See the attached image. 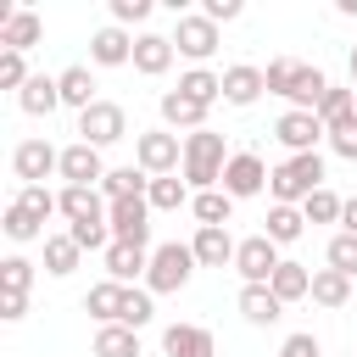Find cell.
I'll return each instance as SVG.
<instances>
[{"mask_svg":"<svg viewBox=\"0 0 357 357\" xmlns=\"http://www.w3.org/2000/svg\"><path fill=\"white\" fill-rule=\"evenodd\" d=\"M357 117V89L351 84H329V95L318 100V123L324 128H340V123H351Z\"/></svg>","mask_w":357,"mask_h":357,"instance_id":"cell-31","label":"cell"},{"mask_svg":"<svg viewBox=\"0 0 357 357\" xmlns=\"http://www.w3.org/2000/svg\"><path fill=\"white\" fill-rule=\"evenodd\" d=\"M78 257H84V251H78L73 234H45V273H50V279H67V273L78 268Z\"/></svg>","mask_w":357,"mask_h":357,"instance_id":"cell-36","label":"cell"},{"mask_svg":"<svg viewBox=\"0 0 357 357\" xmlns=\"http://www.w3.org/2000/svg\"><path fill=\"white\" fill-rule=\"evenodd\" d=\"M156 318V296L145 290V284H128V296H123V312H117V324L123 329H145Z\"/></svg>","mask_w":357,"mask_h":357,"instance_id":"cell-38","label":"cell"},{"mask_svg":"<svg viewBox=\"0 0 357 357\" xmlns=\"http://www.w3.org/2000/svg\"><path fill=\"white\" fill-rule=\"evenodd\" d=\"M106 223H112V240H123V245H145V251H156V245H151V201H145V195H128V201H112V212H106Z\"/></svg>","mask_w":357,"mask_h":357,"instance_id":"cell-8","label":"cell"},{"mask_svg":"<svg viewBox=\"0 0 357 357\" xmlns=\"http://www.w3.org/2000/svg\"><path fill=\"white\" fill-rule=\"evenodd\" d=\"M312 301L329 307V312H340V307L351 301V279L335 273V268H312Z\"/></svg>","mask_w":357,"mask_h":357,"instance_id":"cell-30","label":"cell"},{"mask_svg":"<svg viewBox=\"0 0 357 357\" xmlns=\"http://www.w3.org/2000/svg\"><path fill=\"white\" fill-rule=\"evenodd\" d=\"M17 106H22L28 117H50V112L61 106V84H56L50 73H33V78H28V89L17 95Z\"/></svg>","mask_w":357,"mask_h":357,"instance_id":"cell-24","label":"cell"},{"mask_svg":"<svg viewBox=\"0 0 357 357\" xmlns=\"http://www.w3.org/2000/svg\"><path fill=\"white\" fill-rule=\"evenodd\" d=\"M268 162L257 156V151H234L229 156V167H223V195H234V201H251V195H262L268 190Z\"/></svg>","mask_w":357,"mask_h":357,"instance_id":"cell-9","label":"cell"},{"mask_svg":"<svg viewBox=\"0 0 357 357\" xmlns=\"http://www.w3.org/2000/svg\"><path fill=\"white\" fill-rule=\"evenodd\" d=\"M67 234L78 240V251H100L106 257V245H112V223H73Z\"/></svg>","mask_w":357,"mask_h":357,"instance_id":"cell-45","label":"cell"},{"mask_svg":"<svg viewBox=\"0 0 357 357\" xmlns=\"http://www.w3.org/2000/svg\"><path fill=\"white\" fill-rule=\"evenodd\" d=\"M329 151H335L340 162H357V117L340 123V128H329Z\"/></svg>","mask_w":357,"mask_h":357,"instance_id":"cell-46","label":"cell"},{"mask_svg":"<svg viewBox=\"0 0 357 357\" xmlns=\"http://www.w3.org/2000/svg\"><path fill=\"white\" fill-rule=\"evenodd\" d=\"M262 223H268L262 234H268L273 245H296V240L307 234V218H301V206H268V218H262Z\"/></svg>","mask_w":357,"mask_h":357,"instance_id":"cell-29","label":"cell"},{"mask_svg":"<svg viewBox=\"0 0 357 357\" xmlns=\"http://www.w3.org/2000/svg\"><path fill=\"white\" fill-rule=\"evenodd\" d=\"M279 245L268 240V234H245L240 240V251H234V273L245 279V284H268L273 273H279Z\"/></svg>","mask_w":357,"mask_h":357,"instance_id":"cell-10","label":"cell"},{"mask_svg":"<svg viewBox=\"0 0 357 357\" xmlns=\"http://www.w3.org/2000/svg\"><path fill=\"white\" fill-rule=\"evenodd\" d=\"M123 296H128V284H117V279H100V284H89V296H84V312H89L95 324H117V312H123Z\"/></svg>","mask_w":357,"mask_h":357,"instance_id":"cell-27","label":"cell"},{"mask_svg":"<svg viewBox=\"0 0 357 357\" xmlns=\"http://www.w3.org/2000/svg\"><path fill=\"white\" fill-rule=\"evenodd\" d=\"M145 268H151V251L145 245H123V240L106 245V279L134 284V279H145Z\"/></svg>","mask_w":357,"mask_h":357,"instance_id":"cell-23","label":"cell"},{"mask_svg":"<svg viewBox=\"0 0 357 357\" xmlns=\"http://www.w3.org/2000/svg\"><path fill=\"white\" fill-rule=\"evenodd\" d=\"M173 39L167 33H134V73H145V78H162L167 67H173Z\"/></svg>","mask_w":357,"mask_h":357,"instance_id":"cell-20","label":"cell"},{"mask_svg":"<svg viewBox=\"0 0 357 357\" xmlns=\"http://www.w3.org/2000/svg\"><path fill=\"white\" fill-rule=\"evenodd\" d=\"M28 78H33V73H28V61H22L17 50H0V89L22 95V89H28Z\"/></svg>","mask_w":357,"mask_h":357,"instance_id":"cell-44","label":"cell"},{"mask_svg":"<svg viewBox=\"0 0 357 357\" xmlns=\"http://www.w3.org/2000/svg\"><path fill=\"white\" fill-rule=\"evenodd\" d=\"M0 229H6V240H17V245H28V240H45V223H39L28 206H17V201H6V212H0Z\"/></svg>","mask_w":357,"mask_h":357,"instance_id":"cell-37","label":"cell"},{"mask_svg":"<svg viewBox=\"0 0 357 357\" xmlns=\"http://www.w3.org/2000/svg\"><path fill=\"white\" fill-rule=\"evenodd\" d=\"M100 195H106V201H128V195H151V173H145L139 162H128V167H112V173L100 178Z\"/></svg>","mask_w":357,"mask_h":357,"instance_id":"cell-25","label":"cell"},{"mask_svg":"<svg viewBox=\"0 0 357 357\" xmlns=\"http://www.w3.org/2000/svg\"><path fill=\"white\" fill-rule=\"evenodd\" d=\"M240 11H245L240 0H206V6H201V17H206V22H218V28H223V22H234Z\"/></svg>","mask_w":357,"mask_h":357,"instance_id":"cell-49","label":"cell"},{"mask_svg":"<svg viewBox=\"0 0 357 357\" xmlns=\"http://www.w3.org/2000/svg\"><path fill=\"white\" fill-rule=\"evenodd\" d=\"M190 212H195V229H229V218H234V195H223V190H201V195L190 201Z\"/></svg>","mask_w":357,"mask_h":357,"instance_id":"cell-28","label":"cell"},{"mask_svg":"<svg viewBox=\"0 0 357 357\" xmlns=\"http://www.w3.org/2000/svg\"><path fill=\"white\" fill-rule=\"evenodd\" d=\"M167 39H173V50H178L190 67H206V61L218 56V45H223V39H218V22H206L201 11H178V22H173Z\"/></svg>","mask_w":357,"mask_h":357,"instance_id":"cell-4","label":"cell"},{"mask_svg":"<svg viewBox=\"0 0 357 357\" xmlns=\"http://www.w3.org/2000/svg\"><path fill=\"white\" fill-rule=\"evenodd\" d=\"M178 89H184L190 100H201V106H218V100H223V73L190 67V73H178Z\"/></svg>","mask_w":357,"mask_h":357,"instance_id":"cell-33","label":"cell"},{"mask_svg":"<svg viewBox=\"0 0 357 357\" xmlns=\"http://www.w3.org/2000/svg\"><path fill=\"white\" fill-rule=\"evenodd\" d=\"M33 290V262L28 257H6L0 262V296H28Z\"/></svg>","mask_w":357,"mask_h":357,"instance_id":"cell-43","label":"cell"},{"mask_svg":"<svg viewBox=\"0 0 357 357\" xmlns=\"http://www.w3.org/2000/svg\"><path fill=\"white\" fill-rule=\"evenodd\" d=\"M279 357H324V346H318V335H312V329H296V335H284Z\"/></svg>","mask_w":357,"mask_h":357,"instance_id":"cell-47","label":"cell"},{"mask_svg":"<svg viewBox=\"0 0 357 357\" xmlns=\"http://www.w3.org/2000/svg\"><path fill=\"white\" fill-rule=\"evenodd\" d=\"M151 17V0H112V22L117 28H134V22H145Z\"/></svg>","mask_w":357,"mask_h":357,"instance_id":"cell-48","label":"cell"},{"mask_svg":"<svg viewBox=\"0 0 357 357\" xmlns=\"http://www.w3.org/2000/svg\"><path fill=\"white\" fill-rule=\"evenodd\" d=\"M78 139H84V145H95V151H106V145L128 139V112H123L117 100H95L89 112H78Z\"/></svg>","mask_w":357,"mask_h":357,"instance_id":"cell-6","label":"cell"},{"mask_svg":"<svg viewBox=\"0 0 357 357\" xmlns=\"http://www.w3.org/2000/svg\"><path fill=\"white\" fill-rule=\"evenodd\" d=\"M273 139H279L290 156H307V151H318V145L329 139V128L318 123V112H284V117L273 123Z\"/></svg>","mask_w":357,"mask_h":357,"instance_id":"cell-11","label":"cell"},{"mask_svg":"<svg viewBox=\"0 0 357 357\" xmlns=\"http://www.w3.org/2000/svg\"><path fill=\"white\" fill-rule=\"evenodd\" d=\"M324 268L357 279V234H329V245H324Z\"/></svg>","mask_w":357,"mask_h":357,"instance_id":"cell-41","label":"cell"},{"mask_svg":"<svg viewBox=\"0 0 357 357\" xmlns=\"http://www.w3.org/2000/svg\"><path fill=\"white\" fill-rule=\"evenodd\" d=\"M340 234H357V195H346L340 206Z\"/></svg>","mask_w":357,"mask_h":357,"instance_id":"cell-51","label":"cell"},{"mask_svg":"<svg viewBox=\"0 0 357 357\" xmlns=\"http://www.w3.org/2000/svg\"><path fill=\"white\" fill-rule=\"evenodd\" d=\"M134 162L151 178H167V173L184 167V139L173 128H145V134H134Z\"/></svg>","mask_w":357,"mask_h":357,"instance_id":"cell-5","label":"cell"},{"mask_svg":"<svg viewBox=\"0 0 357 357\" xmlns=\"http://www.w3.org/2000/svg\"><path fill=\"white\" fill-rule=\"evenodd\" d=\"M234 307H240V318H245L251 329H273V324L284 318V301H279V296H273L268 284H240Z\"/></svg>","mask_w":357,"mask_h":357,"instance_id":"cell-18","label":"cell"},{"mask_svg":"<svg viewBox=\"0 0 357 357\" xmlns=\"http://www.w3.org/2000/svg\"><path fill=\"white\" fill-rule=\"evenodd\" d=\"M335 11L340 17H357V0H335Z\"/></svg>","mask_w":357,"mask_h":357,"instance_id":"cell-52","label":"cell"},{"mask_svg":"<svg viewBox=\"0 0 357 357\" xmlns=\"http://www.w3.org/2000/svg\"><path fill=\"white\" fill-rule=\"evenodd\" d=\"M50 173H61V151L50 145V139H17L11 145V178L17 184H45Z\"/></svg>","mask_w":357,"mask_h":357,"instance_id":"cell-7","label":"cell"},{"mask_svg":"<svg viewBox=\"0 0 357 357\" xmlns=\"http://www.w3.org/2000/svg\"><path fill=\"white\" fill-rule=\"evenodd\" d=\"M301 67H307V61H296V56H273V61L262 67V78H268V95H284V100H290V89H296Z\"/></svg>","mask_w":357,"mask_h":357,"instance_id":"cell-39","label":"cell"},{"mask_svg":"<svg viewBox=\"0 0 357 357\" xmlns=\"http://www.w3.org/2000/svg\"><path fill=\"white\" fill-rule=\"evenodd\" d=\"M56 84H61V106H73V112H89V106L100 100V95H95L100 84H95V73H89L84 61L61 67V73H56Z\"/></svg>","mask_w":357,"mask_h":357,"instance_id":"cell-22","label":"cell"},{"mask_svg":"<svg viewBox=\"0 0 357 357\" xmlns=\"http://www.w3.org/2000/svg\"><path fill=\"white\" fill-rule=\"evenodd\" d=\"M112 167H106V156L95 151V145H84V139H73V145H61V184H84V190H100V178H106Z\"/></svg>","mask_w":357,"mask_h":357,"instance_id":"cell-12","label":"cell"},{"mask_svg":"<svg viewBox=\"0 0 357 357\" xmlns=\"http://www.w3.org/2000/svg\"><path fill=\"white\" fill-rule=\"evenodd\" d=\"M324 95H329V73L324 67H301V78L290 89V112H318Z\"/></svg>","mask_w":357,"mask_h":357,"instance_id":"cell-34","label":"cell"},{"mask_svg":"<svg viewBox=\"0 0 357 357\" xmlns=\"http://www.w3.org/2000/svg\"><path fill=\"white\" fill-rule=\"evenodd\" d=\"M312 190H324V151L284 156V162L268 173V195H273V206H301Z\"/></svg>","mask_w":357,"mask_h":357,"instance_id":"cell-2","label":"cell"},{"mask_svg":"<svg viewBox=\"0 0 357 357\" xmlns=\"http://www.w3.org/2000/svg\"><path fill=\"white\" fill-rule=\"evenodd\" d=\"M162 357H218V340L206 324H167L162 329Z\"/></svg>","mask_w":357,"mask_h":357,"instance_id":"cell-14","label":"cell"},{"mask_svg":"<svg viewBox=\"0 0 357 357\" xmlns=\"http://www.w3.org/2000/svg\"><path fill=\"white\" fill-rule=\"evenodd\" d=\"M340 206H346V195H335V190L324 184V190H312V195L301 201V218H307V223H340Z\"/></svg>","mask_w":357,"mask_h":357,"instance_id":"cell-40","label":"cell"},{"mask_svg":"<svg viewBox=\"0 0 357 357\" xmlns=\"http://www.w3.org/2000/svg\"><path fill=\"white\" fill-rule=\"evenodd\" d=\"M89 351H95V357H139V329H123V324H100Z\"/></svg>","mask_w":357,"mask_h":357,"instance_id":"cell-32","label":"cell"},{"mask_svg":"<svg viewBox=\"0 0 357 357\" xmlns=\"http://www.w3.org/2000/svg\"><path fill=\"white\" fill-rule=\"evenodd\" d=\"M39 39H45V17H39L33 6H17V11L6 17V28H0V50H17V56H28Z\"/></svg>","mask_w":357,"mask_h":357,"instance_id":"cell-19","label":"cell"},{"mask_svg":"<svg viewBox=\"0 0 357 357\" xmlns=\"http://www.w3.org/2000/svg\"><path fill=\"white\" fill-rule=\"evenodd\" d=\"M145 201H151V212H178V206L195 201V190H190L178 173H167V178H151V195H145Z\"/></svg>","mask_w":357,"mask_h":357,"instance_id":"cell-35","label":"cell"},{"mask_svg":"<svg viewBox=\"0 0 357 357\" xmlns=\"http://www.w3.org/2000/svg\"><path fill=\"white\" fill-rule=\"evenodd\" d=\"M229 139L218 128H201V134H184V167L178 178L201 195V190H223V167H229Z\"/></svg>","mask_w":357,"mask_h":357,"instance_id":"cell-1","label":"cell"},{"mask_svg":"<svg viewBox=\"0 0 357 357\" xmlns=\"http://www.w3.org/2000/svg\"><path fill=\"white\" fill-rule=\"evenodd\" d=\"M11 201H17V206H28L39 223H45L50 212H61V201H56V190H50V184H17V195H11Z\"/></svg>","mask_w":357,"mask_h":357,"instance_id":"cell-42","label":"cell"},{"mask_svg":"<svg viewBox=\"0 0 357 357\" xmlns=\"http://www.w3.org/2000/svg\"><path fill=\"white\" fill-rule=\"evenodd\" d=\"M201 262H195V251L190 245H178V240H162L156 251H151V268H145V290L151 296H178L184 284H190V273H195Z\"/></svg>","mask_w":357,"mask_h":357,"instance_id":"cell-3","label":"cell"},{"mask_svg":"<svg viewBox=\"0 0 357 357\" xmlns=\"http://www.w3.org/2000/svg\"><path fill=\"white\" fill-rule=\"evenodd\" d=\"M190 251H195V262H201V268H234V251H240V240H234L229 229H195Z\"/></svg>","mask_w":357,"mask_h":357,"instance_id":"cell-21","label":"cell"},{"mask_svg":"<svg viewBox=\"0 0 357 357\" xmlns=\"http://www.w3.org/2000/svg\"><path fill=\"white\" fill-rule=\"evenodd\" d=\"M56 201H61L67 229H73V223H106V212H112V201H106L100 190H84V184H61Z\"/></svg>","mask_w":357,"mask_h":357,"instance_id":"cell-13","label":"cell"},{"mask_svg":"<svg viewBox=\"0 0 357 357\" xmlns=\"http://www.w3.org/2000/svg\"><path fill=\"white\" fill-rule=\"evenodd\" d=\"M268 290H273V296H279V301L290 307V301L312 296V268H307V262H290V257H284V262H279V273L268 279Z\"/></svg>","mask_w":357,"mask_h":357,"instance_id":"cell-26","label":"cell"},{"mask_svg":"<svg viewBox=\"0 0 357 357\" xmlns=\"http://www.w3.org/2000/svg\"><path fill=\"white\" fill-rule=\"evenodd\" d=\"M0 318L6 324H22L28 318V296H0Z\"/></svg>","mask_w":357,"mask_h":357,"instance_id":"cell-50","label":"cell"},{"mask_svg":"<svg viewBox=\"0 0 357 357\" xmlns=\"http://www.w3.org/2000/svg\"><path fill=\"white\" fill-rule=\"evenodd\" d=\"M268 95V78H262V67H251V61H234V67H223V106H257Z\"/></svg>","mask_w":357,"mask_h":357,"instance_id":"cell-16","label":"cell"},{"mask_svg":"<svg viewBox=\"0 0 357 357\" xmlns=\"http://www.w3.org/2000/svg\"><path fill=\"white\" fill-rule=\"evenodd\" d=\"M346 67H351V89H357V45H351V56H346Z\"/></svg>","mask_w":357,"mask_h":357,"instance_id":"cell-53","label":"cell"},{"mask_svg":"<svg viewBox=\"0 0 357 357\" xmlns=\"http://www.w3.org/2000/svg\"><path fill=\"white\" fill-rule=\"evenodd\" d=\"M89 61H95V67H128V61H134V33L117 28V22L95 28V33H89Z\"/></svg>","mask_w":357,"mask_h":357,"instance_id":"cell-15","label":"cell"},{"mask_svg":"<svg viewBox=\"0 0 357 357\" xmlns=\"http://www.w3.org/2000/svg\"><path fill=\"white\" fill-rule=\"evenodd\" d=\"M156 112H162V128H173V134H178V128H184V134H201V128H206V112H212V106L190 100L184 89H167V95L156 100Z\"/></svg>","mask_w":357,"mask_h":357,"instance_id":"cell-17","label":"cell"}]
</instances>
